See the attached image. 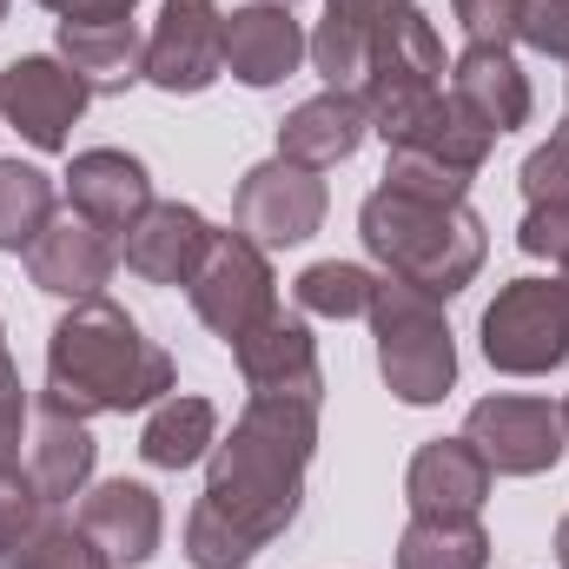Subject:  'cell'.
<instances>
[{
  "instance_id": "obj_4",
  "label": "cell",
  "mask_w": 569,
  "mask_h": 569,
  "mask_svg": "<svg viewBox=\"0 0 569 569\" xmlns=\"http://www.w3.org/2000/svg\"><path fill=\"white\" fill-rule=\"evenodd\" d=\"M371 331H378V371L398 405H443L457 385V338L443 325V298L405 279H378L371 291Z\"/></svg>"
},
{
  "instance_id": "obj_9",
  "label": "cell",
  "mask_w": 569,
  "mask_h": 569,
  "mask_svg": "<svg viewBox=\"0 0 569 569\" xmlns=\"http://www.w3.org/2000/svg\"><path fill=\"white\" fill-rule=\"evenodd\" d=\"M87 100L93 93L80 87V73L60 53H27V60H13L0 73V120L33 146V152H60V146L73 140Z\"/></svg>"
},
{
  "instance_id": "obj_8",
  "label": "cell",
  "mask_w": 569,
  "mask_h": 569,
  "mask_svg": "<svg viewBox=\"0 0 569 569\" xmlns=\"http://www.w3.org/2000/svg\"><path fill=\"white\" fill-rule=\"evenodd\" d=\"M325 206H331V192H325V179L311 172V166H298V159H266V166H252L246 179H239V199H232V219H239V232L252 239V246H305L318 226H325Z\"/></svg>"
},
{
  "instance_id": "obj_3",
  "label": "cell",
  "mask_w": 569,
  "mask_h": 569,
  "mask_svg": "<svg viewBox=\"0 0 569 569\" xmlns=\"http://www.w3.org/2000/svg\"><path fill=\"white\" fill-rule=\"evenodd\" d=\"M358 232H365L371 259L385 266V279H405L430 298H457L483 272V252H490V232L470 206H430V199H405L391 186H378L358 206Z\"/></svg>"
},
{
  "instance_id": "obj_32",
  "label": "cell",
  "mask_w": 569,
  "mask_h": 569,
  "mask_svg": "<svg viewBox=\"0 0 569 569\" xmlns=\"http://www.w3.org/2000/svg\"><path fill=\"white\" fill-rule=\"evenodd\" d=\"M517 40L569 67V0H517Z\"/></svg>"
},
{
  "instance_id": "obj_12",
  "label": "cell",
  "mask_w": 569,
  "mask_h": 569,
  "mask_svg": "<svg viewBox=\"0 0 569 569\" xmlns=\"http://www.w3.org/2000/svg\"><path fill=\"white\" fill-rule=\"evenodd\" d=\"M239 378L252 385V398H305V405H325V365H318V338L305 331V318H259L239 345Z\"/></svg>"
},
{
  "instance_id": "obj_17",
  "label": "cell",
  "mask_w": 569,
  "mask_h": 569,
  "mask_svg": "<svg viewBox=\"0 0 569 569\" xmlns=\"http://www.w3.org/2000/svg\"><path fill=\"white\" fill-rule=\"evenodd\" d=\"M305 53H311V40H305V27L291 20V7L252 0V7L226 13V73H232V80H246V87H279V80L298 73Z\"/></svg>"
},
{
  "instance_id": "obj_43",
  "label": "cell",
  "mask_w": 569,
  "mask_h": 569,
  "mask_svg": "<svg viewBox=\"0 0 569 569\" xmlns=\"http://www.w3.org/2000/svg\"><path fill=\"white\" fill-rule=\"evenodd\" d=\"M0 20H7V0H0Z\"/></svg>"
},
{
  "instance_id": "obj_35",
  "label": "cell",
  "mask_w": 569,
  "mask_h": 569,
  "mask_svg": "<svg viewBox=\"0 0 569 569\" xmlns=\"http://www.w3.org/2000/svg\"><path fill=\"white\" fill-rule=\"evenodd\" d=\"M470 47H510L517 40V0H450Z\"/></svg>"
},
{
  "instance_id": "obj_5",
  "label": "cell",
  "mask_w": 569,
  "mask_h": 569,
  "mask_svg": "<svg viewBox=\"0 0 569 569\" xmlns=\"http://www.w3.org/2000/svg\"><path fill=\"white\" fill-rule=\"evenodd\" d=\"M437 93H443V40H437V27H430L418 7H405V13H391L378 27L371 67L358 80V100L371 113V133L391 140L411 113H425Z\"/></svg>"
},
{
  "instance_id": "obj_13",
  "label": "cell",
  "mask_w": 569,
  "mask_h": 569,
  "mask_svg": "<svg viewBox=\"0 0 569 569\" xmlns=\"http://www.w3.org/2000/svg\"><path fill=\"white\" fill-rule=\"evenodd\" d=\"M490 477L497 470L477 457L470 437H430L405 470V503L411 517H483Z\"/></svg>"
},
{
  "instance_id": "obj_27",
  "label": "cell",
  "mask_w": 569,
  "mask_h": 569,
  "mask_svg": "<svg viewBox=\"0 0 569 569\" xmlns=\"http://www.w3.org/2000/svg\"><path fill=\"white\" fill-rule=\"evenodd\" d=\"M385 20H391V13H385ZM385 20H371V13H358V7H325V20H318V33H311V67H318L331 87L358 93V80H365V67H371V40H378Z\"/></svg>"
},
{
  "instance_id": "obj_22",
  "label": "cell",
  "mask_w": 569,
  "mask_h": 569,
  "mask_svg": "<svg viewBox=\"0 0 569 569\" xmlns=\"http://www.w3.org/2000/svg\"><path fill=\"white\" fill-rule=\"evenodd\" d=\"M450 100L470 107L497 140L530 120V80L510 60V47H463L457 67H450Z\"/></svg>"
},
{
  "instance_id": "obj_18",
  "label": "cell",
  "mask_w": 569,
  "mask_h": 569,
  "mask_svg": "<svg viewBox=\"0 0 569 569\" xmlns=\"http://www.w3.org/2000/svg\"><path fill=\"white\" fill-rule=\"evenodd\" d=\"M206 246H212V226L192 206H179V199L159 206L152 199L146 219L127 232V272H140L146 284H192Z\"/></svg>"
},
{
  "instance_id": "obj_39",
  "label": "cell",
  "mask_w": 569,
  "mask_h": 569,
  "mask_svg": "<svg viewBox=\"0 0 569 569\" xmlns=\"http://www.w3.org/2000/svg\"><path fill=\"white\" fill-rule=\"evenodd\" d=\"M557 563L569 569V517H563V523H557Z\"/></svg>"
},
{
  "instance_id": "obj_33",
  "label": "cell",
  "mask_w": 569,
  "mask_h": 569,
  "mask_svg": "<svg viewBox=\"0 0 569 569\" xmlns=\"http://www.w3.org/2000/svg\"><path fill=\"white\" fill-rule=\"evenodd\" d=\"M517 246L530 252V259H569V199H537L530 212H523V226H517Z\"/></svg>"
},
{
  "instance_id": "obj_24",
  "label": "cell",
  "mask_w": 569,
  "mask_h": 569,
  "mask_svg": "<svg viewBox=\"0 0 569 569\" xmlns=\"http://www.w3.org/2000/svg\"><path fill=\"white\" fill-rule=\"evenodd\" d=\"M219 443V411H212V398H159L152 405V418L140 430V457L152 470H186V463H199L206 450Z\"/></svg>"
},
{
  "instance_id": "obj_10",
  "label": "cell",
  "mask_w": 569,
  "mask_h": 569,
  "mask_svg": "<svg viewBox=\"0 0 569 569\" xmlns=\"http://www.w3.org/2000/svg\"><path fill=\"white\" fill-rule=\"evenodd\" d=\"M463 437L477 443V457L497 470V477H543L563 463V411L543 405V398H483L470 405V425Z\"/></svg>"
},
{
  "instance_id": "obj_36",
  "label": "cell",
  "mask_w": 569,
  "mask_h": 569,
  "mask_svg": "<svg viewBox=\"0 0 569 569\" xmlns=\"http://www.w3.org/2000/svg\"><path fill=\"white\" fill-rule=\"evenodd\" d=\"M20 430H27V385L0 345V463H20Z\"/></svg>"
},
{
  "instance_id": "obj_44",
  "label": "cell",
  "mask_w": 569,
  "mask_h": 569,
  "mask_svg": "<svg viewBox=\"0 0 569 569\" xmlns=\"http://www.w3.org/2000/svg\"><path fill=\"white\" fill-rule=\"evenodd\" d=\"M0 345H7V338H0Z\"/></svg>"
},
{
  "instance_id": "obj_29",
  "label": "cell",
  "mask_w": 569,
  "mask_h": 569,
  "mask_svg": "<svg viewBox=\"0 0 569 569\" xmlns=\"http://www.w3.org/2000/svg\"><path fill=\"white\" fill-rule=\"evenodd\" d=\"M47 497L33 490V477H27V463H0V569L20 563V550L47 530Z\"/></svg>"
},
{
  "instance_id": "obj_6",
  "label": "cell",
  "mask_w": 569,
  "mask_h": 569,
  "mask_svg": "<svg viewBox=\"0 0 569 569\" xmlns=\"http://www.w3.org/2000/svg\"><path fill=\"white\" fill-rule=\"evenodd\" d=\"M483 358L503 378H543L569 358V291L550 279H510L483 311Z\"/></svg>"
},
{
  "instance_id": "obj_41",
  "label": "cell",
  "mask_w": 569,
  "mask_h": 569,
  "mask_svg": "<svg viewBox=\"0 0 569 569\" xmlns=\"http://www.w3.org/2000/svg\"><path fill=\"white\" fill-rule=\"evenodd\" d=\"M563 430H569V398H563Z\"/></svg>"
},
{
  "instance_id": "obj_30",
  "label": "cell",
  "mask_w": 569,
  "mask_h": 569,
  "mask_svg": "<svg viewBox=\"0 0 569 569\" xmlns=\"http://www.w3.org/2000/svg\"><path fill=\"white\" fill-rule=\"evenodd\" d=\"M385 186L405 192V199H430V206H463L470 179L437 166V159H418V152H385Z\"/></svg>"
},
{
  "instance_id": "obj_20",
  "label": "cell",
  "mask_w": 569,
  "mask_h": 569,
  "mask_svg": "<svg viewBox=\"0 0 569 569\" xmlns=\"http://www.w3.org/2000/svg\"><path fill=\"white\" fill-rule=\"evenodd\" d=\"M365 133H371L365 100H358V93H345V87H325L318 100H305V107H291V113H284L279 159H298V166L325 172V166L351 159V152L365 146Z\"/></svg>"
},
{
  "instance_id": "obj_40",
  "label": "cell",
  "mask_w": 569,
  "mask_h": 569,
  "mask_svg": "<svg viewBox=\"0 0 569 569\" xmlns=\"http://www.w3.org/2000/svg\"><path fill=\"white\" fill-rule=\"evenodd\" d=\"M557 284H563V291H569V259H563V279H557Z\"/></svg>"
},
{
  "instance_id": "obj_19",
  "label": "cell",
  "mask_w": 569,
  "mask_h": 569,
  "mask_svg": "<svg viewBox=\"0 0 569 569\" xmlns=\"http://www.w3.org/2000/svg\"><path fill=\"white\" fill-rule=\"evenodd\" d=\"M93 457H100V443H93L87 418H73V411H60V405L40 398V411H33V437H27V477H33V490H40L47 503H73V497H87V483H93Z\"/></svg>"
},
{
  "instance_id": "obj_7",
  "label": "cell",
  "mask_w": 569,
  "mask_h": 569,
  "mask_svg": "<svg viewBox=\"0 0 569 569\" xmlns=\"http://www.w3.org/2000/svg\"><path fill=\"white\" fill-rule=\"evenodd\" d=\"M186 298H192V311H199V325L212 338L239 345L259 318L279 311V279H272L266 246H252L246 232H212V246H206L199 272L186 284Z\"/></svg>"
},
{
  "instance_id": "obj_37",
  "label": "cell",
  "mask_w": 569,
  "mask_h": 569,
  "mask_svg": "<svg viewBox=\"0 0 569 569\" xmlns=\"http://www.w3.org/2000/svg\"><path fill=\"white\" fill-rule=\"evenodd\" d=\"M40 7L60 20H133L140 0H40Z\"/></svg>"
},
{
  "instance_id": "obj_16",
  "label": "cell",
  "mask_w": 569,
  "mask_h": 569,
  "mask_svg": "<svg viewBox=\"0 0 569 569\" xmlns=\"http://www.w3.org/2000/svg\"><path fill=\"white\" fill-rule=\"evenodd\" d=\"M80 530L107 550L113 569H140V563H152V550H159V537H166V510H159V497H152L146 483L113 477V483L87 490Z\"/></svg>"
},
{
  "instance_id": "obj_11",
  "label": "cell",
  "mask_w": 569,
  "mask_h": 569,
  "mask_svg": "<svg viewBox=\"0 0 569 569\" xmlns=\"http://www.w3.org/2000/svg\"><path fill=\"white\" fill-rule=\"evenodd\" d=\"M226 73V13L219 0H166L146 33V80L159 93H206Z\"/></svg>"
},
{
  "instance_id": "obj_1",
  "label": "cell",
  "mask_w": 569,
  "mask_h": 569,
  "mask_svg": "<svg viewBox=\"0 0 569 569\" xmlns=\"http://www.w3.org/2000/svg\"><path fill=\"white\" fill-rule=\"evenodd\" d=\"M318 450V405L305 398H252L226 443H212L206 497L186 517V563L246 569L266 543L298 523L305 470Z\"/></svg>"
},
{
  "instance_id": "obj_28",
  "label": "cell",
  "mask_w": 569,
  "mask_h": 569,
  "mask_svg": "<svg viewBox=\"0 0 569 569\" xmlns=\"http://www.w3.org/2000/svg\"><path fill=\"white\" fill-rule=\"evenodd\" d=\"M371 291H378V279L365 266L318 259V266L298 272V311H311V318H365L371 311Z\"/></svg>"
},
{
  "instance_id": "obj_15",
  "label": "cell",
  "mask_w": 569,
  "mask_h": 569,
  "mask_svg": "<svg viewBox=\"0 0 569 569\" xmlns=\"http://www.w3.org/2000/svg\"><path fill=\"white\" fill-rule=\"evenodd\" d=\"M113 266H120L113 232H100L87 219H53L27 246V279L40 284V291H53V298H67V305L100 298V284L113 279Z\"/></svg>"
},
{
  "instance_id": "obj_21",
  "label": "cell",
  "mask_w": 569,
  "mask_h": 569,
  "mask_svg": "<svg viewBox=\"0 0 569 569\" xmlns=\"http://www.w3.org/2000/svg\"><path fill=\"white\" fill-rule=\"evenodd\" d=\"M60 60L80 73L87 93H127L146 80V33L133 20H60Z\"/></svg>"
},
{
  "instance_id": "obj_23",
  "label": "cell",
  "mask_w": 569,
  "mask_h": 569,
  "mask_svg": "<svg viewBox=\"0 0 569 569\" xmlns=\"http://www.w3.org/2000/svg\"><path fill=\"white\" fill-rule=\"evenodd\" d=\"M490 146H497V133H490L470 107H457L450 93H437L425 113H411V120L385 140V152H418V159H437V166L477 179L483 159H490Z\"/></svg>"
},
{
  "instance_id": "obj_38",
  "label": "cell",
  "mask_w": 569,
  "mask_h": 569,
  "mask_svg": "<svg viewBox=\"0 0 569 569\" xmlns=\"http://www.w3.org/2000/svg\"><path fill=\"white\" fill-rule=\"evenodd\" d=\"M325 7H358V13H371V20H385V13H405L411 0H325Z\"/></svg>"
},
{
  "instance_id": "obj_31",
  "label": "cell",
  "mask_w": 569,
  "mask_h": 569,
  "mask_svg": "<svg viewBox=\"0 0 569 569\" xmlns=\"http://www.w3.org/2000/svg\"><path fill=\"white\" fill-rule=\"evenodd\" d=\"M13 569H113V563H107V550H100L80 523L47 517V530L20 550V563H13Z\"/></svg>"
},
{
  "instance_id": "obj_2",
  "label": "cell",
  "mask_w": 569,
  "mask_h": 569,
  "mask_svg": "<svg viewBox=\"0 0 569 569\" xmlns=\"http://www.w3.org/2000/svg\"><path fill=\"white\" fill-rule=\"evenodd\" d=\"M172 398V358L152 345L127 305L80 298L47 338V405L73 418H127Z\"/></svg>"
},
{
  "instance_id": "obj_26",
  "label": "cell",
  "mask_w": 569,
  "mask_h": 569,
  "mask_svg": "<svg viewBox=\"0 0 569 569\" xmlns=\"http://www.w3.org/2000/svg\"><path fill=\"white\" fill-rule=\"evenodd\" d=\"M60 186L27 166V159H0V252H27L47 226H53Z\"/></svg>"
},
{
  "instance_id": "obj_25",
  "label": "cell",
  "mask_w": 569,
  "mask_h": 569,
  "mask_svg": "<svg viewBox=\"0 0 569 569\" xmlns=\"http://www.w3.org/2000/svg\"><path fill=\"white\" fill-rule=\"evenodd\" d=\"M398 569H490V537L477 517H411Z\"/></svg>"
},
{
  "instance_id": "obj_14",
  "label": "cell",
  "mask_w": 569,
  "mask_h": 569,
  "mask_svg": "<svg viewBox=\"0 0 569 569\" xmlns=\"http://www.w3.org/2000/svg\"><path fill=\"white\" fill-rule=\"evenodd\" d=\"M67 199H73V219L100 226V232H133L152 206V179L133 152L120 146H93V152H73L67 166Z\"/></svg>"
},
{
  "instance_id": "obj_42",
  "label": "cell",
  "mask_w": 569,
  "mask_h": 569,
  "mask_svg": "<svg viewBox=\"0 0 569 569\" xmlns=\"http://www.w3.org/2000/svg\"><path fill=\"white\" fill-rule=\"evenodd\" d=\"M266 7H291V0H266Z\"/></svg>"
},
{
  "instance_id": "obj_34",
  "label": "cell",
  "mask_w": 569,
  "mask_h": 569,
  "mask_svg": "<svg viewBox=\"0 0 569 569\" xmlns=\"http://www.w3.org/2000/svg\"><path fill=\"white\" fill-rule=\"evenodd\" d=\"M523 199H569V127H557L550 140L523 159Z\"/></svg>"
}]
</instances>
